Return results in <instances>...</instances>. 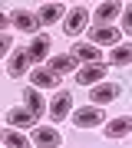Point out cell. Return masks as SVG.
<instances>
[{
    "mask_svg": "<svg viewBox=\"0 0 132 148\" xmlns=\"http://www.w3.org/2000/svg\"><path fill=\"white\" fill-rule=\"evenodd\" d=\"M86 23H89V10H86V7H73V10L66 13L63 33H66V36H79V33L86 30Z\"/></svg>",
    "mask_w": 132,
    "mask_h": 148,
    "instance_id": "cell-1",
    "label": "cell"
},
{
    "mask_svg": "<svg viewBox=\"0 0 132 148\" xmlns=\"http://www.w3.org/2000/svg\"><path fill=\"white\" fill-rule=\"evenodd\" d=\"M102 122H106V115H102L99 106H86V109H79L73 115V125L76 128H96V125H102Z\"/></svg>",
    "mask_w": 132,
    "mask_h": 148,
    "instance_id": "cell-2",
    "label": "cell"
},
{
    "mask_svg": "<svg viewBox=\"0 0 132 148\" xmlns=\"http://www.w3.org/2000/svg\"><path fill=\"white\" fill-rule=\"evenodd\" d=\"M30 53H26V49H13L10 56H7V76H10V79H20V76L26 73V69H30Z\"/></svg>",
    "mask_w": 132,
    "mask_h": 148,
    "instance_id": "cell-3",
    "label": "cell"
},
{
    "mask_svg": "<svg viewBox=\"0 0 132 148\" xmlns=\"http://www.w3.org/2000/svg\"><path fill=\"white\" fill-rule=\"evenodd\" d=\"M122 95V86L119 82H99V86H93V106H106V102H112V99H119Z\"/></svg>",
    "mask_w": 132,
    "mask_h": 148,
    "instance_id": "cell-4",
    "label": "cell"
},
{
    "mask_svg": "<svg viewBox=\"0 0 132 148\" xmlns=\"http://www.w3.org/2000/svg\"><path fill=\"white\" fill-rule=\"evenodd\" d=\"M30 142L37 145V148H59V132L56 128H46V125H37L33 128V135H30Z\"/></svg>",
    "mask_w": 132,
    "mask_h": 148,
    "instance_id": "cell-5",
    "label": "cell"
},
{
    "mask_svg": "<svg viewBox=\"0 0 132 148\" xmlns=\"http://www.w3.org/2000/svg\"><path fill=\"white\" fill-rule=\"evenodd\" d=\"M102 76H106V66H102V63H86V66L76 73V82H79V86H99Z\"/></svg>",
    "mask_w": 132,
    "mask_h": 148,
    "instance_id": "cell-6",
    "label": "cell"
},
{
    "mask_svg": "<svg viewBox=\"0 0 132 148\" xmlns=\"http://www.w3.org/2000/svg\"><path fill=\"white\" fill-rule=\"evenodd\" d=\"M26 53H30L33 63H43V59L50 56V36L46 33H37V36L30 40V46H26Z\"/></svg>",
    "mask_w": 132,
    "mask_h": 148,
    "instance_id": "cell-7",
    "label": "cell"
},
{
    "mask_svg": "<svg viewBox=\"0 0 132 148\" xmlns=\"http://www.w3.org/2000/svg\"><path fill=\"white\" fill-rule=\"evenodd\" d=\"M69 112H73V95L69 92H59L56 99H53V106H50V115H53V122H63Z\"/></svg>",
    "mask_w": 132,
    "mask_h": 148,
    "instance_id": "cell-8",
    "label": "cell"
},
{
    "mask_svg": "<svg viewBox=\"0 0 132 148\" xmlns=\"http://www.w3.org/2000/svg\"><path fill=\"white\" fill-rule=\"evenodd\" d=\"M30 86H37V89H56L59 76L53 73V69H33L30 73Z\"/></svg>",
    "mask_w": 132,
    "mask_h": 148,
    "instance_id": "cell-9",
    "label": "cell"
},
{
    "mask_svg": "<svg viewBox=\"0 0 132 148\" xmlns=\"http://www.w3.org/2000/svg\"><path fill=\"white\" fill-rule=\"evenodd\" d=\"M23 95V102H26V109H30L33 112V115H43V112H46V102H43V95H40V89H37V86H30V89H23L20 92Z\"/></svg>",
    "mask_w": 132,
    "mask_h": 148,
    "instance_id": "cell-10",
    "label": "cell"
},
{
    "mask_svg": "<svg viewBox=\"0 0 132 148\" xmlns=\"http://www.w3.org/2000/svg\"><path fill=\"white\" fill-rule=\"evenodd\" d=\"M129 132H132V119L129 115L109 119V125H106V138H126Z\"/></svg>",
    "mask_w": 132,
    "mask_h": 148,
    "instance_id": "cell-11",
    "label": "cell"
},
{
    "mask_svg": "<svg viewBox=\"0 0 132 148\" xmlns=\"http://www.w3.org/2000/svg\"><path fill=\"white\" fill-rule=\"evenodd\" d=\"M89 43H96V46H109V43H116V46H119V30L116 27H96L93 30V36H89Z\"/></svg>",
    "mask_w": 132,
    "mask_h": 148,
    "instance_id": "cell-12",
    "label": "cell"
},
{
    "mask_svg": "<svg viewBox=\"0 0 132 148\" xmlns=\"http://www.w3.org/2000/svg\"><path fill=\"white\" fill-rule=\"evenodd\" d=\"M116 16H122V7H119V3H99L96 13H93V20L99 23V27H106V23H112Z\"/></svg>",
    "mask_w": 132,
    "mask_h": 148,
    "instance_id": "cell-13",
    "label": "cell"
},
{
    "mask_svg": "<svg viewBox=\"0 0 132 148\" xmlns=\"http://www.w3.org/2000/svg\"><path fill=\"white\" fill-rule=\"evenodd\" d=\"M7 122H10L13 128H33L37 115H33L30 109H10V112H7Z\"/></svg>",
    "mask_w": 132,
    "mask_h": 148,
    "instance_id": "cell-14",
    "label": "cell"
},
{
    "mask_svg": "<svg viewBox=\"0 0 132 148\" xmlns=\"http://www.w3.org/2000/svg\"><path fill=\"white\" fill-rule=\"evenodd\" d=\"M73 56L76 59H86V63H102V53L96 43H76L73 46Z\"/></svg>",
    "mask_w": 132,
    "mask_h": 148,
    "instance_id": "cell-15",
    "label": "cell"
},
{
    "mask_svg": "<svg viewBox=\"0 0 132 148\" xmlns=\"http://www.w3.org/2000/svg\"><path fill=\"white\" fill-rule=\"evenodd\" d=\"M13 27L23 30V33H37L40 16H33V13H26V10H13Z\"/></svg>",
    "mask_w": 132,
    "mask_h": 148,
    "instance_id": "cell-16",
    "label": "cell"
},
{
    "mask_svg": "<svg viewBox=\"0 0 132 148\" xmlns=\"http://www.w3.org/2000/svg\"><path fill=\"white\" fill-rule=\"evenodd\" d=\"M50 69H53V73H56V76H66V73H73V69H76V56H73V53H63V56H53Z\"/></svg>",
    "mask_w": 132,
    "mask_h": 148,
    "instance_id": "cell-17",
    "label": "cell"
},
{
    "mask_svg": "<svg viewBox=\"0 0 132 148\" xmlns=\"http://www.w3.org/2000/svg\"><path fill=\"white\" fill-rule=\"evenodd\" d=\"M37 16H40L43 27H53V23L63 16V7H59V3H46V7H40V13H37Z\"/></svg>",
    "mask_w": 132,
    "mask_h": 148,
    "instance_id": "cell-18",
    "label": "cell"
},
{
    "mask_svg": "<svg viewBox=\"0 0 132 148\" xmlns=\"http://www.w3.org/2000/svg\"><path fill=\"white\" fill-rule=\"evenodd\" d=\"M109 63H112V66H129V63H132V43H119V46L112 49Z\"/></svg>",
    "mask_w": 132,
    "mask_h": 148,
    "instance_id": "cell-19",
    "label": "cell"
},
{
    "mask_svg": "<svg viewBox=\"0 0 132 148\" xmlns=\"http://www.w3.org/2000/svg\"><path fill=\"white\" fill-rule=\"evenodd\" d=\"M3 145H7V148H30L33 142H30L26 135H20L17 128H7V132H3Z\"/></svg>",
    "mask_w": 132,
    "mask_h": 148,
    "instance_id": "cell-20",
    "label": "cell"
},
{
    "mask_svg": "<svg viewBox=\"0 0 132 148\" xmlns=\"http://www.w3.org/2000/svg\"><path fill=\"white\" fill-rule=\"evenodd\" d=\"M122 33H132V3L122 7Z\"/></svg>",
    "mask_w": 132,
    "mask_h": 148,
    "instance_id": "cell-21",
    "label": "cell"
},
{
    "mask_svg": "<svg viewBox=\"0 0 132 148\" xmlns=\"http://www.w3.org/2000/svg\"><path fill=\"white\" fill-rule=\"evenodd\" d=\"M10 46H13V36H10V33H3V36H0V53L10 56Z\"/></svg>",
    "mask_w": 132,
    "mask_h": 148,
    "instance_id": "cell-22",
    "label": "cell"
}]
</instances>
